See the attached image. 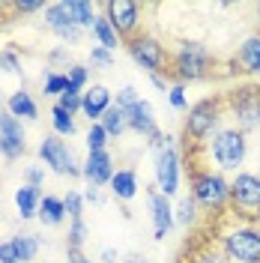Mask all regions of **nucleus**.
I'll list each match as a JSON object with an SVG mask.
<instances>
[{"instance_id":"1","label":"nucleus","mask_w":260,"mask_h":263,"mask_svg":"<svg viewBox=\"0 0 260 263\" xmlns=\"http://www.w3.org/2000/svg\"><path fill=\"white\" fill-rule=\"evenodd\" d=\"M218 60L210 54V48L203 42H182L174 57H171V75L179 84H195V81H207L210 75H215Z\"/></svg>"},{"instance_id":"2","label":"nucleus","mask_w":260,"mask_h":263,"mask_svg":"<svg viewBox=\"0 0 260 263\" xmlns=\"http://www.w3.org/2000/svg\"><path fill=\"white\" fill-rule=\"evenodd\" d=\"M210 156L218 174H239L245 159H248V138L245 132H239L236 126H225L212 135L210 141Z\"/></svg>"},{"instance_id":"3","label":"nucleus","mask_w":260,"mask_h":263,"mask_svg":"<svg viewBox=\"0 0 260 263\" xmlns=\"http://www.w3.org/2000/svg\"><path fill=\"white\" fill-rule=\"evenodd\" d=\"M150 147L156 153V164H153L156 189H159L164 197H174L179 192V171H182V159H179L177 144H174L171 135H162V138L150 141Z\"/></svg>"},{"instance_id":"4","label":"nucleus","mask_w":260,"mask_h":263,"mask_svg":"<svg viewBox=\"0 0 260 263\" xmlns=\"http://www.w3.org/2000/svg\"><path fill=\"white\" fill-rule=\"evenodd\" d=\"M225 96H207L195 102L192 108H189V114H185V123H182V129H185V141L192 138V144H200V141H207L210 135L218 132V120L225 114Z\"/></svg>"},{"instance_id":"5","label":"nucleus","mask_w":260,"mask_h":263,"mask_svg":"<svg viewBox=\"0 0 260 263\" xmlns=\"http://www.w3.org/2000/svg\"><path fill=\"white\" fill-rule=\"evenodd\" d=\"M192 197L197 200L200 210L207 213H221L230 203V180L218 171H195L192 174Z\"/></svg>"},{"instance_id":"6","label":"nucleus","mask_w":260,"mask_h":263,"mask_svg":"<svg viewBox=\"0 0 260 263\" xmlns=\"http://www.w3.org/2000/svg\"><path fill=\"white\" fill-rule=\"evenodd\" d=\"M126 51L146 75L171 72V54H168L162 39H156L153 33H138V36L126 39Z\"/></svg>"},{"instance_id":"7","label":"nucleus","mask_w":260,"mask_h":263,"mask_svg":"<svg viewBox=\"0 0 260 263\" xmlns=\"http://www.w3.org/2000/svg\"><path fill=\"white\" fill-rule=\"evenodd\" d=\"M36 156H39V162L48 167L51 174H57V177H81V159L75 156V149L66 144L63 138H57V135H45L42 141H39V147H36Z\"/></svg>"},{"instance_id":"8","label":"nucleus","mask_w":260,"mask_h":263,"mask_svg":"<svg viewBox=\"0 0 260 263\" xmlns=\"http://www.w3.org/2000/svg\"><path fill=\"white\" fill-rule=\"evenodd\" d=\"M221 254L233 263H260V228L243 224L221 236Z\"/></svg>"},{"instance_id":"9","label":"nucleus","mask_w":260,"mask_h":263,"mask_svg":"<svg viewBox=\"0 0 260 263\" xmlns=\"http://www.w3.org/2000/svg\"><path fill=\"white\" fill-rule=\"evenodd\" d=\"M230 114L236 120V129L239 132H254L260 129V90L254 87H243V90H233L230 96H225Z\"/></svg>"},{"instance_id":"10","label":"nucleus","mask_w":260,"mask_h":263,"mask_svg":"<svg viewBox=\"0 0 260 263\" xmlns=\"http://www.w3.org/2000/svg\"><path fill=\"white\" fill-rule=\"evenodd\" d=\"M99 9L108 18V24L117 30L120 39H132V36L141 33V6L138 3H132V0H105Z\"/></svg>"},{"instance_id":"11","label":"nucleus","mask_w":260,"mask_h":263,"mask_svg":"<svg viewBox=\"0 0 260 263\" xmlns=\"http://www.w3.org/2000/svg\"><path fill=\"white\" fill-rule=\"evenodd\" d=\"M230 203L243 215H260V174L239 171L230 180Z\"/></svg>"},{"instance_id":"12","label":"nucleus","mask_w":260,"mask_h":263,"mask_svg":"<svg viewBox=\"0 0 260 263\" xmlns=\"http://www.w3.org/2000/svg\"><path fill=\"white\" fill-rule=\"evenodd\" d=\"M45 27H48L66 48L78 45L84 39V30L72 21V12H69V0H57V3H48L45 6Z\"/></svg>"},{"instance_id":"13","label":"nucleus","mask_w":260,"mask_h":263,"mask_svg":"<svg viewBox=\"0 0 260 263\" xmlns=\"http://www.w3.org/2000/svg\"><path fill=\"white\" fill-rule=\"evenodd\" d=\"M27 149V132H24V123L15 120L12 114H0V156L3 159H21Z\"/></svg>"},{"instance_id":"14","label":"nucleus","mask_w":260,"mask_h":263,"mask_svg":"<svg viewBox=\"0 0 260 263\" xmlns=\"http://www.w3.org/2000/svg\"><path fill=\"white\" fill-rule=\"evenodd\" d=\"M146 203H150V218H153V239L162 242L164 236L174 230V203L171 197H164L159 189H150L146 192Z\"/></svg>"},{"instance_id":"15","label":"nucleus","mask_w":260,"mask_h":263,"mask_svg":"<svg viewBox=\"0 0 260 263\" xmlns=\"http://www.w3.org/2000/svg\"><path fill=\"white\" fill-rule=\"evenodd\" d=\"M81 177L87 180V185H93V189L108 185L111 177H114V156H111L108 149H102V153H87V159H84V164H81Z\"/></svg>"},{"instance_id":"16","label":"nucleus","mask_w":260,"mask_h":263,"mask_svg":"<svg viewBox=\"0 0 260 263\" xmlns=\"http://www.w3.org/2000/svg\"><path fill=\"white\" fill-rule=\"evenodd\" d=\"M114 105V93L105 87V84H93L84 90V99H81V114L90 120V123H99L105 111Z\"/></svg>"},{"instance_id":"17","label":"nucleus","mask_w":260,"mask_h":263,"mask_svg":"<svg viewBox=\"0 0 260 263\" xmlns=\"http://www.w3.org/2000/svg\"><path fill=\"white\" fill-rule=\"evenodd\" d=\"M39 248H42V242H39L36 233H15L9 242H3V263H12V260L30 263L36 260Z\"/></svg>"},{"instance_id":"18","label":"nucleus","mask_w":260,"mask_h":263,"mask_svg":"<svg viewBox=\"0 0 260 263\" xmlns=\"http://www.w3.org/2000/svg\"><path fill=\"white\" fill-rule=\"evenodd\" d=\"M129 132L135 135H141L146 141H156V138H162V132H159V123H156V114H153V105L141 99L135 108L129 111Z\"/></svg>"},{"instance_id":"19","label":"nucleus","mask_w":260,"mask_h":263,"mask_svg":"<svg viewBox=\"0 0 260 263\" xmlns=\"http://www.w3.org/2000/svg\"><path fill=\"white\" fill-rule=\"evenodd\" d=\"M233 72L260 75V30L245 36L243 42H239V51L233 57Z\"/></svg>"},{"instance_id":"20","label":"nucleus","mask_w":260,"mask_h":263,"mask_svg":"<svg viewBox=\"0 0 260 263\" xmlns=\"http://www.w3.org/2000/svg\"><path fill=\"white\" fill-rule=\"evenodd\" d=\"M12 203H15V213L21 221H30L39 215V203H42V189L39 185H30V182H21L12 195Z\"/></svg>"},{"instance_id":"21","label":"nucleus","mask_w":260,"mask_h":263,"mask_svg":"<svg viewBox=\"0 0 260 263\" xmlns=\"http://www.w3.org/2000/svg\"><path fill=\"white\" fill-rule=\"evenodd\" d=\"M6 114H12L15 120H36L39 117V105L27 87H18L6 96Z\"/></svg>"},{"instance_id":"22","label":"nucleus","mask_w":260,"mask_h":263,"mask_svg":"<svg viewBox=\"0 0 260 263\" xmlns=\"http://www.w3.org/2000/svg\"><path fill=\"white\" fill-rule=\"evenodd\" d=\"M45 228H60L66 218V203H63V197H57V195H42V203H39V215H36Z\"/></svg>"},{"instance_id":"23","label":"nucleus","mask_w":260,"mask_h":263,"mask_svg":"<svg viewBox=\"0 0 260 263\" xmlns=\"http://www.w3.org/2000/svg\"><path fill=\"white\" fill-rule=\"evenodd\" d=\"M111 195L117 197V200H132V197L138 195V174L132 171V167H120V171H114V177H111Z\"/></svg>"},{"instance_id":"24","label":"nucleus","mask_w":260,"mask_h":263,"mask_svg":"<svg viewBox=\"0 0 260 263\" xmlns=\"http://www.w3.org/2000/svg\"><path fill=\"white\" fill-rule=\"evenodd\" d=\"M99 123H102V129L108 132V138H120V135H126V132H129V111H123V108L111 105Z\"/></svg>"},{"instance_id":"25","label":"nucleus","mask_w":260,"mask_h":263,"mask_svg":"<svg viewBox=\"0 0 260 263\" xmlns=\"http://www.w3.org/2000/svg\"><path fill=\"white\" fill-rule=\"evenodd\" d=\"M51 129H54V135H57V138H72V135L78 132L75 114L63 111V108L54 102V105H51Z\"/></svg>"},{"instance_id":"26","label":"nucleus","mask_w":260,"mask_h":263,"mask_svg":"<svg viewBox=\"0 0 260 263\" xmlns=\"http://www.w3.org/2000/svg\"><path fill=\"white\" fill-rule=\"evenodd\" d=\"M197 218H200V206H197V200L192 195H182L177 200V206H174V221L182 224V228H192V224H197Z\"/></svg>"},{"instance_id":"27","label":"nucleus","mask_w":260,"mask_h":263,"mask_svg":"<svg viewBox=\"0 0 260 263\" xmlns=\"http://www.w3.org/2000/svg\"><path fill=\"white\" fill-rule=\"evenodd\" d=\"M69 12H72V21L81 27V30H93V24H96V6L93 3H87V0H69Z\"/></svg>"},{"instance_id":"28","label":"nucleus","mask_w":260,"mask_h":263,"mask_svg":"<svg viewBox=\"0 0 260 263\" xmlns=\"http://www.w3.org/2000/svg\"><path fill=\"white\" fill-rule=\"evenodd\" d=\"M93 39H96V45L99 48H108V51H117L120 48V36H117V30L108 24V18L105 15H99L96 18V24H93Z\"/></svg>"},{"instance_id":"29","label":"nucleus","mask_w":260,"mask_h":263,"mask_svg":"<svg viewBox=\"0 0 260 263\" xmlns=\"http://www.w3.org/2000/svg\"><path fill=\"white\" fill-rule=\"evenodd\" d=\"M0 75H6V78H21V75H24V69H21V54H18L12 45H6V48L0 51Z\"/></svg>"},{"instance_id":"30","label":"nucleus","mask_w":260,"mask_h":263,"mask_svg":"<svg viewBox=\"0 0 260 263\" xmlns=\"http://www.w3.org/2000/svg\"><path fill=\"white\" fill-rule=\"evenodd\" d=\"M87 84H90V69H87L84 63H72L69 69H66V90H72V93H84Z\"/></svg>"},{"instance_id":"31","label":"nucleus","mask_w":260,"mask_h":263,"mask_svg":"<svg viewBox=\"0 0 260 263\" xmlns=\"http://www.w3.org/2000/svg\"><path fill=\"white\" fill-rule=\"evenodd\" d=\"M87 221L84 218H75L69 221V233H66V251H81L87 246Z\"/></svg>"},{"instance_id":"32","label":"nucleus","mask_w":260,"mask_h":263,"mask_svg":"<svg viewBox=\"0 0 260 263\" xmlns=\"http://www.w3.org/2000/svg\"><path fill=\"white\" fill-rule=\"evenodd\" d=\"M84 141H87V153H102V149H108V132L102 129V123H90V129L84 135Z\"/></svg>"},{"instance_id":"33","label":"nucleus","mask_w":260,"mask_h":263,"mask_svg":"<svg viewBox=\"0 0 260 263\" xmlns=\"http://www.w3.org/2000/svg\"><path fill=\"white\" fill-rule=\"evenodd\" d=\"M42 93L60 99L66 93V72H45L42 75Z\"/></svg>"},{"instance_id":"34","label":"nucleus","mask_w":260,"mask_h":263,"mask_svg":"<svg viewBox=\"0 0 260 263\" xmlns=\"http://www.w3.org/2000/svg\"><path fill=\"white\" fill-rule=\"evenodd\" d=\"M63 203H66V215H69V221L84 218V195H81V192L69 189V192L63 195Z\"/></svg>"},{"instance_id":"35","label":"nucleus","mask_w":260,"mask_h":263,"mask_svg":"<svg viewBox=\"0 0 260 263\" xmlns=\"http://www.w3.org/2000/svg\"><path fill=\"white\" fill-rule=\"evenodd\" d=\"M138 102H141V93H138L132 84H126V87H120V90H117V99H114L117 108H123V111H132Z\"/></svg>"},{"instance_id":"36","label":"nucleus","mask_w":260,"mask_h":263,"mask_svg":"<svg viewBox=\"0 0 260 263\" xmlns=\"http://www.w3.org/2000/svg\"><path fill=\"white\" fill-rule=\"evenodd\" d=\"M168 102L174 111H189V96H185V84H174L168 90Z\"/></svg>"},{"instance_id":"37","label":"nucleus","mask_w":260,"mask_h":263,"mask_svg":"<svg viewBox=\"0 0 260 263\" xmlns=\"http://www.w3.org/2000/svg\"><path fill=\"white\" fill-rule=\"evenodd\" d=\"M90 66H96V69H108V66H114V51L93 45V48H90Z\"/></svg>"},{"instance_id":"38","label":"nucleus","mask_w":260,"mask_h":263,"mask_svg":"<svg viewBox=\"0 0 260 263\" xmlns=\"http://www.w3.org/2000/svg\"><path fill=\"white\" fill-rule=\"evenodd\" d=\"M81 99H84V93H72V90H66L63 96L57 99V105H60L63 111H69V114H78V111H81Z\"/></svg>"},{"instance_id":"39","label":"nucleus","mask_w":260,"mask_h":263,"mask_svg":"<svg viewBox=\"0 0 260 263\" xmlns=\"http://www.w3.org/2000/svg\"><path fill=\"white\" fill-rule=\"evenodd\" d=\"M24 182L42 189V182H45V167H42V164H27V167H24Z\"/></svg>"},{"instance_id":"40","label":"nucleus","mask_w":260,"mask_h":263,"mask_svg":"<svg viewBox=\"0 0 260 263\" xmlns=\"http://www.w3.org/2000/svg\"><path fill=\"white\" fill-rule=\"evenodd\" d=\"M18 15H33V12H45V3L42 0H21V3H12Z\"/></svg>"},{"instance_id":"41","label":"nucleus","mask_w":260,"mask_h":263,"mask_svg":"<svg viewBox=\"0 0 260 263\" xmlns=\"http://www.w3.org/2000/svg\"><path fill=\"white\" fill-rule=\"evenodd\" d=\"M48 60H51V63H57V66H63V69H69V66H72V60H69V48H66V45L51 48L48 51Z\"/></svg>"},{"instance_id":"42","label":"nucleus","mask_w":260,"mask_h":263,"mask_svg":"<svg viewBox=\"0 0 260 263\" xmlns=\"http://www.w3.org/2000/svg\"><path fill=\"white\" fill-rule=\"evenodd\" d=\"M84 203H93V206H102V203H105V197H102V192H99V189H93V185H87V192H84Z\"/></svg>"},{"instance_id":"43","label":"nucleus","mask_w":260,"mask_h":263,"mask_svg":"<svg viewBox=\"0 0 260 263\" xmlns=\"http://www.w3.org/2000/svg\"><path fill=\"white\" fill-rule=\"evenodd\" d=\"M195 263H230L225 254H218V251H207V254H200Z\"/></svg>"},{"instance_id":"44","label":"nucleus","mask_w":260,"mask_h":263,"mask_svg":"<svg viewBox=\"0 0 260 263\" xmlns=\"http://www.w3.org/2000/svg\"><path fill=\"white\" fill-rule=\"evenodd\" d=\"M99 263H120V254H117V248H102V254H99Z\"/></svg>"},{"instance_id":"45","label":"nucleus","mask_w":260,"mask_h":263,"mask_svg":"<svg viewBox=\"0 0 260 263\" xmlns=\"http://www.w3.org/2000/svg\"><path fill=\"white\" fill-rule=\"evenodd\" d=\"M66 260L69 263H99V260H87L81 251H66Z\"/></svg>"},{"instance_id":"46","label":"nucleus","mask_w":260,"mask_h":263,"mask_svg":"<svg viewBox=\"0 0 260 263\" xmlns=\"http://www.w3.org/2000/svg\"><path fill=\"white\" fill-rule=\"evenodd\" d=\"M150 81H153V87H156L159 93H168V90H171V87H168V81H164L162 75H150Z\"/></svg>"},{"instance_id":"47","label":"nucleus","mask_w":260,"mask_h":263,"mask_svg":"<svg viewBox=\"0 0 260 263\" xmlns=\"http://www.w3.org/2000/svg\"><path fill=\"white\" fill-rule=\"evenodd\" d=\"M120 263H144L141 257H132V260H120Z\"/></svg>"},{"instance_id":"48","label":"nucleus","mask_w":260,"mask_h":263,"mask_svg":"<svg viewBox=\"0 0 260 263\" xmlns=\"http://www.w3.org/2000/svg\"><path fill=\"white\" fill-rule=\"evenodd\" d=\"M0 263H3V242H0Z\"/></svg>"},{"instance_id":"49","label":"nucleus","mask_w":260,"mask_h":263,"mask_svg":"<svg viewBox=\"0 0 260 263\" xmlns=\"http://www.w3.org/2000/svg\"><path fill=\"white\" fill-rule=\"evenodd\" d=\"M257 24H260V6H257Z\"/></svg>"},{"instance_id":"50","label":"nucleus","mask_w":260,"mask_h":263,"mask_svg":"<svg viewBox=\"0 0 260 263\" xmlns=\"http://www.w3.org/2000/svg\"><path fill=\"white\" fill-rule=\"evenodd\" d=\"M12 263H21V260H12Z\"/></svg>"}]
</instances>
